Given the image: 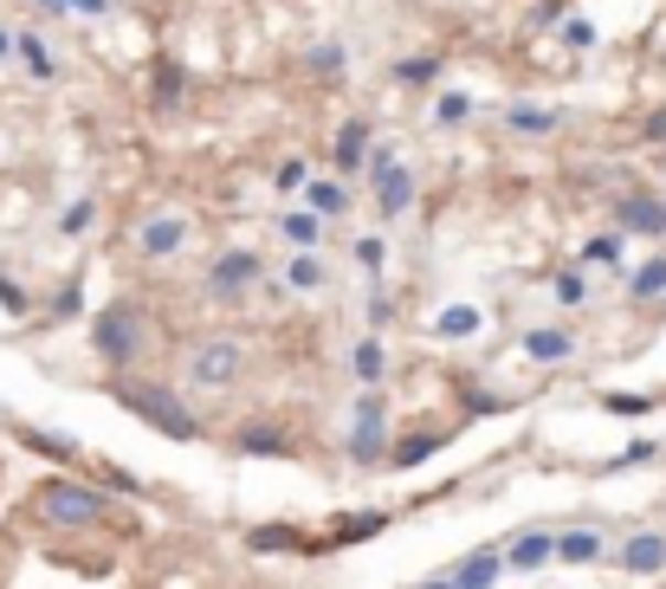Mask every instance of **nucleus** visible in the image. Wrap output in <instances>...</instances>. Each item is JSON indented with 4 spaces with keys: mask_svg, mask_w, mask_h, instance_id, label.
<instances>
[{
    "mask_svg": "<svg viewBox=\"0 0 666 589\" xmlns=\"http://www.w3.org/2000/svg\"><path fill=\"white\" fill-rule=\"evenodd\" d=\"M408 201H415V169H401V162L376 169V214H382V221L408 214Z\"/></svg>",
    "mask_w": 666,
    "mask_h": 589,
    "instance_id": "5",
    "label": "nucleus"
},
{
    "mask_svg": "<svg viewBox=\"0 0 666 589\" xmlns=\"http://www.w3.org/2000/svg\"><path fill=\"white\" fill-rule=\"evenodd\" d=\"M524 350H530L537 363H563L576 344H570V331H530V338H524Z\"/></svg>",
    "mask_w": 666,
    "mask_h": 589,
    "instance_id": "17",
    "label": "nucleus"
},
{
    "mask_svg": "<svg viewBox=\"0 0 666 589\" xmlns=\"http://www.w3.org/2000/svg\"><path fill=\"white\" fill-rule=\"evenodd\" d=\"M336 169L350 175V169H369V124L363 117H350L343 130H336Z\"/></svg>",
    "mask_w": 666,
    "mask_h": 589,
    "instance_id": "11",
    "label": "nucleus"
},
{
    "mask_svg": "<svg viewBox=\"0 0 666 589\" xmlns=\"http://www.w3.org/2000/svg\"><path fill=\"white\" fill-rule=\"evenodd\" d=\"M239 447H246V453H286V435H279V428H246Z\"/></svg>",
    "mask_w": 666,
    "mask_h": 589,
    "instance_id": "26",
    "label": "nucleus"
},
{
    "mask_svg": "<svg viewBox=\"0 0 666 589\" xmlns=\"http://www.w3.org/2000/svg\"><path fill=\"white\" fill-rule=\"evenodd\" d=\"M286 279H291V292H324V253H298L286 266Z\"/></svg>",
    "mask_w": 666,
    "mask_h": 589,
    "instance_id": "15",
    "label": "nucleus"
},
{
    "mask_svg": "<svg viewBox=\"0 0 666 589\" xmlns=\"http://www.w3.org/2000/svg\"><path fill=\"white\" fill-rule=\"evenodd\" d=\"M647 137H666V110H654V117H647Z\"/></svg>",
    "mask_w": 666,
    "mask_h": 589,
    "instance_id": "40",
    "label": "nucleus"
},
{
    "mask_svg": "<svg viewBox=\"0 0 666 589\" xmlns=\"http://www.w3.org/2000/svg\"><path fill=\"white\" fill-rule=\"evenodd\" d=\"M189 376H194V383H207V389L234 383V376H239V350L234 344H201V350H194V363H189Z\"/></svg>",
    "mask_w": 666,
    "mask_h": 589,
    "instance_id": "6",
    "label": "nucleus"
},
{
    "mask_svg": "<svg viewBox=\"0 0 666 589\" xmlns=\"http://www.w3.org/2000/svg\"><path fill=\"white\" fill-rule=\"evenodd\" d=\"M13 52H20V65H26L40 85H52V78H58V65H52V52H46V40H40V33H26V26H20V33H13Z\"/></svg>",
    "mask_w": 666,
    "mask_h": 589,
    "instance_id": "12",
    "label": "nucleus"
},
{
    "mask_svg": "<svg viewBox=\"0 0 666 589\" xmlns=\"http://www.w3.org/2000/svg\"><path fill=\"white\" fill-rule=\"evenodd\" d=\"M453 583H460V589H492V583H498V550H479V557H466V564L453 570Z\"/></svg>",
    "mask_w": 666,
    "mask_h": 589,
    "instance_id": "14",
    "label": "nucleus"
},
{
    "mask_svg": "<svg viewBox=\"0 0 666 589\" xmlns=\"http://www.w3.org/2000/svg\"><path fill=\"white\" fill-rule=\"evenodd\" d=\"M557 304H589V279L582 272H557Z\"/></svg>",
    "mask_w": 666,
    "mask_h": 589,
    "instance_id": "30",
    "label": "nucleus"
},
{
    "mask_svg": "<svg viewBox=\"0 0 666 589\" xmlns=\"http://www.w3.org/2000/svg\"><path fill=\"white\" fill-rule=\"evenodd\" d=\"M428 589H460V583H428Z\"/></svg>",
    "mask_w": 666,
    "mask_h": 589,
    "instance_id": "44",
    "label": "nucleus"
},
{
    "mask_svg": "<svg viewBox=\"0 0 666 589\" xmlns=\"http://www.w3.org/2000/svg\"><path fill=\"white\" fill-rule=\"evenodd\" d=\"M557 557V538H544V532H524L518 544H512V564L518 570H537V564H550Z\"/></svg>",
    "mask_w": 666,
    "mask_h": 589,
    "instance_id": "16",
    "label": "nucleus"
},
{
    "mask_svg": "<svg viewBox=\"0 0 666 589\" xmlns=\"http://www.w3.org/2000/svg\"><path fill=\"white\" fill-rule=\"evenodd\" d=\"M279 189H286V195L291 189H304V162H286V169H279Z\"/></svg>",
    "mask_w": 666,
    "mask_h": 589,
    "instance_id": "38",
    "label": "nucleus"
},
{
    "mask_svg": "<svg viewBox=\"0 0 666 589\" xmlns=\"http://www.w3.org/2000/svg\"><path fill=\"white\" fill-rule=\"evenodd\" d=\"M40 518L46 525H65V532H85V525H104L110 518V499L92 486H72V480H52V486H40Z\"/></svg>",
    "mask_w": 666,
    "mask_h": 589,
    "instance_id": "1",
    "label": "nucleus"
},
{
    "mask_svg": "<svg viewBox=\"0 0 666 589\" xmlns=\"http://www.w3.org/2000/svg\"><path fill=\"white\" fill-rule=\"evenodd\" d=\"M505 124H512L518 137H544V130H557V110H544V104H518Z\"/></svg>",
    "mask_w": 666,
    "mask_h": 589,
    "instance_id": "18",
    "label": "nucleus"
},
{
    "mask_svg": "<svg viewBox=\"0 0 666 589\" xmlns=\"http://www.w3.org/2000/svg\"><path fill=\"white\" fill-rule=\"evenodd\" d=\"M92 344H97V356H104V363L130 370V363L143 356V324H137V311H130V304H110V311H97Z\"/></svg>",
    "mask_w": 666,
    "mask_h": 589,
    "instance_id": "3",
    "label": "nucleus"
},
{
    "mask_svg": "<svg viewBox=\"0 0 666 589\" xmlns=\"http://www.w3.org/2000/svg\"><path fill=\"white\" fill-rule=\"evenodd\" d=\"M259 272H266V266H259V253H221V259L207 266V286H214V292H246Z\"/></svg>",
    "mask_w": 666,
    "mask_h": 589,
    "instance_id": "7",
    "label": "nucleus"
},
{
    "mask_svg": "<svg viewBox=\"0 0 666 589\" xmlns=\"http://www.w3.org/2000/svg\"><path fill=\"white\" fill-rule=\"evenodd\" d=\"M582 259H589V266H615V259H621V240H615V234H602V240L582 246Z\"/></svg>",
    "mask_w": 666,
    "mask_h": 589,
    "instance_id": "32",
    "label": "nucleus"
},
{
    "mask_svg": "<svg viewBox=\"0 0 666 589\" xmlns=\"http://www.w3.org/2000/svg\"><path fill=\"white\" fill-rule=\"evenodd\" d=\"M609 408H615V415H647L654 401H647V395H609Z\"/></svg>",
    "mask_w": 666,
    "mask_h": 589,
    "instance_id": "35",
    "label": "nucleus"
},
{
    "mask_svg": "<svg viewBox=\"0 0 666 589\" xmlns=\"http://www.w3.org/2000/svg\"><path fill=\"white\" fill-rule=\"evenodd\" d=\"M40 7H46V13H65V7H72V13H78V0H40Z\"/></svg>",
    "mask_w": 666,
    "mask_h": 589,
    "instance_id": "42",
    "label": "nucleus"
},
{
    "mask_svg": "<svg viewBox=\"0 0 666 589\" xmlns=\"http://www.w3.org/2000/svg\"><path fill=\"white\" fill-rule=\"evenodd\" d=\"M155 98H162V104H175V98H182V65H169V58L155 65Z\"/></svg>",
    "mask_w": 666,
    "mask_h": 589,
    "instance_id": "28",
    "label": "nucleus"
},
{
    "mask_svg": "<svg viewBox=\"0 0 666 589\" xmlns=\"http://www.w3.org/2000/svg\"><path fill=\"white\" fill-rule=\"evenodd\" d=\"M117 401H123L130 415H143L149 428L175 435V441H194V435H201V428H194V415L169 389H149V383H117Z\"/></svg>",
    "mask_w": 666,
    "mask_h": 589,
    "instance_id": "2",
    "label": "nucleus"
},
{
    "mask_svg": "<svg viewBox=\"0 0 666 589\" xmlns=\"http://www.w3.org/2000/svg\"><path fill=\"white\" fill-rule=\"evenodd\" d=\"M85 227H92V201H72V207L58 214V234H72V240H78Z\"/></svg>",
    "mask_w": 666,
    "mask_h": 589,
    "instance_id": "31",
    "label": "nucleus"
},
{
    "mask_svg": "<svg viewBox=\"0 0 666 589\" xmlns=\"http://www.w3.org/2000/svg\"><path fill=\"white\" fill-rule=\"evenodd\" d=\"M311 214H324V221L350 214V195H343V182H311Z\"/></svg>",
    "mask_w": 666,
    "mask_h": 589,
    "instance_id": "20",
    "label": "nucleus"
},
{
    "mask_svg": "<svg viewBox=\"0 0 666 589\" xmlns=\"http://www.w3.org/2000/svg\"><path fill=\"white\" fill-rule=\"evenodd\" d=\"M479 324H485V318H479V304H453V311H440V324H433V331H440V338H473Z\"/></svg>",
    "mask_w": 666,
    "mask_h": 589,
    "instance_id": "19",
    "label": "nucleus"
},
{
    "mask_svg": "<svg viewBox=\"0 0 666 589\" xmlns=\"http://www.w3.org/2000/svg\"><path fill=\"white\" fill-rule=\"evenodd\" d=\"M382 453H388V408H382V395H363V401H356V435H350V460H356V467H376Z\"/></svg>",
    "mask_w": 666,
    "mask_h": 589,
    "instance_id": "4",
    "label": "nucleus"
},
{
    "mask_svg": "<svg viewBox=\"0 0 666 589\" xmlns=\"http://www.w3.org/2000/svg\"><path fill=\"white\" fill-rule=\"evenodd\" d=\"M356 266H363V272H382V266H388V246H382L376 234H363V240H356Z\"/></svg>",
    "mask_w": 666,
    "mask_h": 589,
    "instance_id": "29",
    "label": "nucleus"
},
{
    "mask_svg": "<svg viewBox=\"0 0 666 589\" xmlns=\"http://www.w3.org/2000/svg\"><path fill=\"white\" fill-rule=\"evenodd\" d=\"M395 78H401V85H433V78H440V58H433V52H415V58L395 65Z\"/></svg>",
    "mask_w": 666,
    "mask_h": 589,
    "instance_id": "24",
    "label": "nucleus"
},
{
    "mask_svg": "<svg viewBox=\"0 0 666 589\" xmlns=\"http://www.w3.org/2000/svg\"><path fill=\"white\" fill-rule=\"evenodd\" d=\"M557 557L563 564H595L602 557V538L595 532H570V538H557Z\"/></svg>",
    "mask_w": 666,
    "mask_h": 589,
    "instance_id": "21",
    "label": "nucleus"
},
{
    "mask_svg": "<svg viewBox=\"0 0 666 589\" xmlns=\"http://www.w3.org/2000/svg\"><path fill=\"white\" fill-rule=\"evenodd\" d=\"M388 311H395V304H388V298H382V292L369 298V324H376V331H382V324H388Z\"/></svg>",
    "mask_w": 666,
    "mask_h": 589,
    "instance_id": "39",
    "label": "nucleus"
},
{
    "mask_svg": "<svg viewBox=\"0 0 666 589\" xmlns=\"http://www.w3.org/2000/svg\"><path fill=\"white\" fill-rule=\"evenodd\" d=\"M473 117V98L466 92H447V98L433 104V124H466Z\"/></svg>",
    "mask_w": 666,
    "mask_h": 589,
    "instance_id": "25",
    "label": "nucleus"
},
{
    "mask_svg": "<svg viewBox=\"0 0 666 589\" xmlns=\"http://www.w3.org/2000/svg\"><path fill=\"white\" fill-rule=\"evenodd\" d=\"M0 304H7V311H13V318H20V311H26V292H20V286H7V279H0Z\"/></svg>",
    "mask_w": 666,
    "mask_h": 589,
    "instance_id": "37",
    "label": "nucleus"
},
{
    "mask_svg": "<svg viewBox=\"0 0 666 589\" xmlns=\"http://www.w3.org/2000/svg\"><path fill=\"white\" fill-rule=\"evenodd\" d=\"M0 58H13V33L7 26H0Z\"/></svg>",
    "mask_w": 666,
    "mask_h": 589,
    "instance_id": "43",
    "label": "nucleus"
},
{
    "mask_svg": "<svg viewBox=\"0 0 666 589\" xmlns=\"http://www.w3.org/2000/svg\"><path fill=\"white\" fill-rule=\"evenodd\" d=\"M350 370H356L363 383H382V370H388V356H382V344H376V338H363V344H356V356H350Z\"/></svg>",
    "mask_w": 666,
    "mask_h": 589,
    "instance_id": "23",
    "label": "nucleus"
},
{
    "mask_svg": "<svg viewBox=\"0 0 666 589\" xmlns=\"http://www.w3.org/2000/svg\"><path fill=\"white\" fill-rule=\"evenodd\" d=\"M433 447H440V441H433V435H408V441L395 447V453H388V460H395V467H415V460H428Z\"/></svg>",
    "mask_w": 666,
    "mask_h": 589,
    "instance_id": "27",
    "label": "nucleus"
},
{
    "mask_svg": "<svg viewBox=\"0 0 666 589\" xmlns=\"http://www.w3.org/2000/svg\"><path fill=\"white\" fill-rule=\"evenodd\" d=\"M563 40H570V46H595V26H589V20H563Z\"/></svg>",
    "mask_w": 666,
    "mask_h": 589,
    "instance_id": "36",
    "label": "nucleus"
},
{
    "mask_svg": "<svg viewBox=\"0 0 666 589\" xmlns=\"http://www.w3.org/2000/svg\"><path fill=\"white\" fill-rule=\"evenodd\" d=\"M311 72H343V46H318L311 52Z\"/></svg>",
    "mask_w": 666,
    "mask_h": 589,
    "instance_id": "34",
    "label": "nucleus"
},
{
    "mask_svg": "<svg viewBox=\"0 0 666 589\" xmlns=\"http://www.w3.org/2000/svg\"><path fill=\"white\" fill-rule=\"evenodd\" d=\"M78 13H110V0H78Z\"/></svg>",
    "mask_w": 666,
    "mask_h": 589,
    "instance_id": "41",
    "label": "nucleus"
},
{
    "mask_svg": "<svg viewBox=\"0 0 666 589\" xmlns=\"http://www.w3.org/2000/svg\"><path fill=\"white\" fill-rule=\"evenodd\" d=\"M621 564H627L634 577H660L666 570V538L660 532H634V538L621 544Z\"/></svg>",
    "mask_w": 666,
    "mask_h": 589,
    "instance_id": "8",
    "label": "nucleus"
},
{
    "mask_svg": "<svg viewBox=\"0 0 666 589\" xmlns=\"http://www.w3.org/2000/svg\"><path fill=\"white\" fill-rule=\"evenodd\" d=\"M291 532H279V525H272V532H253V550H291Z\"/></svg>",
    "mask_w": 666,
    "mask_h": 589,
    "instance_id": "33",
    "label": "nucleus"
},
{
    "mask_svg": "<svg viewBox=\"0 0 666 589\" xmlns=\"http://www.w3.org/2000/svg\"><path fill=\"white\" fill-rule=\"evenodd\" d=\"M615 221H621V234H666V207L647 195H627L615 207Z\"/></svg>",
    "mask_w": 666,
    "mask_h": 589,
    "instance_id": "9",
    "label": "nucleus"
},
{
    "mask_svg": "<svg viewBox=\"0 0 666 589\" xmlns=\"http://www.w3.org/2000/svg\"><path fill=\"white\" fill-rule=\"evenodd\" d=\"M627 292H634V298H666V253H660V259H647V266L627 279Z\"/></svg>",
    "mask_w": 666,
    "mask_h": 589,
    "instance_id": "22",
    "label": "nucleus"
},
{
    "mask_svg": "<svg viewBox=\"0 0 666 589\" xmlns=\"http://www.w3.org/2000/svg\"><path fill=\"white\" fill-rule=\"evenodd\" d=\"M279 234H286L298 253H318V240H324V214H311V207H298V214H286L279 221Z\"/></svg>",
    "mask_w": 666,
    "mask_h": 589,
    "instance_id": "13",
    "label": "nucleus"
},
{
    "mask_svg": "<svg viewBox=\"0 0 666 589\" xmlns=\"http://www.w3.org/2000/svg\"><path fill=\"white\" fill-rule=\"evenodd\" d=\"M182 240H189V221H182V214H162V221H149L143 234H137L143 259H162V253H175Z\"/></svg>",
    "mask_w": 666,
    "mask_h": 589,
    "instance_id": "10",
    "label": "nucleus"
}]
</instances>
